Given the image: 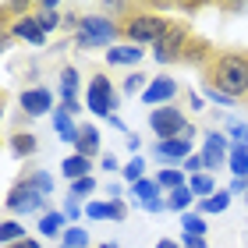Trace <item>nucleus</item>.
I'll list each match as a JSON object with an SVG mask.
<instances>
[{
	"label": "nucleus",
	"mask_w": 248,
	"mask_h": 248,
	"mask_svg": "<svg viewBox=\"0 0 248 248\" xmlns=\"http://www.w3.org/2000/svg\"><path fill=\"white\" fill-rule=\"evenodd\" d=\"M206 82H209V89H217V93L231 96V99L248 96V57L245 53H217V57H209Z\"/></svg>",
	"instance_id": "nucleus-1"
},
{
	"label": "nucleus",
	"mask_w": 248,
	"mask_h": 248,
	"mask_svg": "<svg viewBox=\"0 0 248 248\" xmlns=\"http://www.w3.org/2000/svg\"><path fill=\"white\" fill-rule=\"evenodd\" d=\"M170 25L174 21H167L160 15H131L121 32L131 39V46H142V43H160L167 32H170Z\"/></svg>",
	"instance_id": "nucleus-2"
},
{
	"label": "nucleus",
	"mask_w": 248,
	"mask_h": 248,
	"mask_svg": "<svg viewBox=\"0 0 248 248\" xmlns=\"http://www.w3.org/2000/svg\"><path fill=\"white\" fill-rule=\"evenodd\" d=\"M85 103H89V110L99 114V117H114V110L121 107V96H117V89L110 85L107 75H93L89 93H85Z\"/></svg>",
	"instance_id": "nucleus-3"
},
{
	"label": "nucleus",
	"mask_w": 248,
	"mask_h": 248,
	"mask_svg": "<svg viewBox=\"0 0 248 248\" xmlns=\"http://www.w3.org/2000/svg\"><path fill=\"white\" fill-rule=\"evenodd\" d=\"M117 36V25L110 18H99V15H93V18H82L78 21V46L82 50H93V46H107L110 39Z\"/></svg>",
	"instance_id": "nucleus-4"
},
{
	"label": "nucleus",
	"mask_w": 248,
	"mask_h": 248,
	"mask_svg": "<svg viewBox=\"0 0 248 248\" xmlns=\"http://www.w3.org/2000/svg\"><path fill=\"white\" fill-rule=\"evenodd\" d=\"M149 128L167 142V139H181L185 128H188V121H185V114L177 107H156L149 114Z\"/></svg>",
	"instance_id": "nucleus-5"
},
{
	"label": "nucleus",
	"mask_w": 248,
	"mask_h": 248,
	"mask_svg": "<svg viewBox=\"0 0 248 248\" xmlns=\"http://www.w3.org/2000/svg\"><path fill=\"white\" fill-rule=\"evenodd\" d=\"M4 202H7L11 213H39V209H46V195H43L39 188H32L29 181H18L7 191Z\"/></svg>",
	"instance_id": "nucleus-6"
},
{
	"label": "nucleus",
	"mask_w": 248,
	"mask_h": 248,
	"mask_svg": "<svg viewBox=\"0 0 248 248\" xmlns=\"http://www.w3.org/2000/svg\"><path fill=\"white\" fill-rule=\"evenodd\" d=\"M188 39H191V36H188V29L174 21V25H170V32H167V36H163L160 43H156V53H153V57L160 61V64L181 61V57H185V46H188Z\"/></svg>",
	"instance_id": "nucleus-7"
},
{
	"label": "nucleus",
	"mask_w": 248,
	"mask_h": 248,
	"mask_svg": "<svg viewBox=\"0 0 248 248\" xmlns=\"http://www.w3.org/2000/svg\"><path fill=\"white\" fill-rule=\"evenodd\" d=\"M177 89H181V85H177L174 78L160 75V78H153V82H149V89L142 93V99H145L149 107H170V99L177 96Z\"/></svg>",
	"instance_id": "nucleus-8"
},
{
	"label": "nucleus",
	"mask_w": 248,
	"mask_h": 248,
	"mask_svg": "<svg viewBox=\"0 0 248 248\" xmlns=\"http://www.w3.org/2000/svg\"><path fill=\"white\" fill-rule=\"evenodd\" d=\"M227 156H231L227 139H223L220 131H209L206 135V149H202V163H206V170H220Z\"/></svg>",
	"instance_id": "nucleus-9"
},
{
	"label": "nucleus",
	"mask_w": 248,
	"mask_h": 248,
	"mask_svg": "<svg viewBox=\"0 0 248 248\" xmlns=\"http://www.w3.org/2000/svg\"><path fill=\"white\" fill-rule=\"evenodd\" d=\"M21 110H25V114H32V117H39V114H46V110H57V107H53L50 89L36 85V89H25V93H21Z\"/></svg>",
	"instance_id": "nucleus-10"
},
{
	"label": "nucleus",
	"mask_w": 248,
	"mask_h": 248,
	"mask_svg": "<svg viewBox=\"0 0 248 248\" xmlns=\"http://www.w3.org/2000/svg\"><path fill=\"white\" fill-rule=\"evenodd\" d=\"M15 36H18V39H25V43H36V46H39V43L46 39V32H43V25L36 21V15H21V18L15 21Z\"/></svg>",
	"instance_id": "nucleus-11"
},
{
	"label": "nucleus",
	"mask_w": 248,
	"mask_h": 248,
	"mask_svg": "<svg viewBox=\"0 0 248 248\" xmlns=\"http://www.w3.org/2000/svg\"><path fill=\"white\" fill-rule=\"evenodd\" d=\"M156 156L160 160H188L191 156V142L188 139H167V142H156Z\"/></svg>",
	"instance_id": "nucleus-12"
},
{
	"label": "nucleus",
	"mask_w": 248,
	"mask_h": 248,
	"mask_svg": "<svg viewBox=\"0 0 248 248\" xmlns=\"http://www.w3.org/2000/svg\"><path fill=\"white\" fill-rule=\"evenodd\" d=\"M53 131L61 135V142H78V135H82V128H75V124H71V114H67L64 107L53 110Z\"/></svg>",
	"instance_id": "nucleus-13"
},
{
	"label": "nucleus",
	"mask_w": 248,
	"mask_h": 248,
	"mask_svg": "<svg viewBox=\"0 0 248 248\" xmlns=\"http://www.w3.org/2000/svg\"><path fill=\"white\" fill-rule=\"evenodd\" d=\"M64 223H67V217H64V213H57V209H46V213L39 217V234H43V238H57V234L64 238Z\"/></svg>",
	"instance_id": "nucleus-14"
},
{
	"label": "nucleus",
	"mask_w": 248,
	"mask_h": 248,
	"mask_svg": "<svg viewBox=\"0 0 248 248\" xmlns=\"http://www.w3.org/2000/svg\"><path fill=\"white\" fill-rule=\"evenodd\" d=\"M61 170H64V177H71V181H82V177H93L89 170H93V160H85V156H67V160L61 163Z\"/></svg>",
	"instance_id": "nucleus-15"
},
{
	"label": "nucleus",
	"mask_w": 248,
	"mask_h": 248,
	"mask_svg": "<svg viewBox=\"0 0 248 248\" xmlns=\"http://www.w3.org/2000/svg\"><path fill=\"white\" fill-rule=\"evenodd\" d=\"M78 156H85V160H93V156L99 153V131L93 128V124H82V135H78Z\"/></svg>",
	"instance_id": "nucleus-16"
},
{
	"label": "nucleus",
	"mask_w": 248,
	"mask_h": 248,
	"mask_svg": "<svg viewBox=\"0 0 248 248\" xmlns=\"http://www.w3.org/2000/svg\"><path fill=\"white\" fill-rule=\"evenodd\" d=\"M32 15H36V21L43 25V32H53L61 25V15H57V7H53V0H46V4H32Z\"/></svg>",
	"instance_id": "nucleus-17"
},
{
	"label": "nucleus",
	"mask_w": 248,
	"mask_h": 248,
	"mask_svg": "<svg viewBox=\"0 0 248 248\" xmlns=\"http://www.w3.org/2000/svg\"><path fill=\"white\" fill-rule=\"evenodd\" d=\"M107 61L110 64H139L142 61V46H110Z\"/></svg>",
	"instance_id": "nucleus-18"
},
{
	"label": "nucleus",
	"mask_w": 248,
	"mask_h": 248,
	"mask_svg": "<svg viewBox=\"0 0 248 248\" xmlns=\"http://www.w3.org/2000/svg\"><path fill=\"white\" fill-rule=\"evenodd\" d=\"M227 163H231V170L238 174V177H248V145H245V142L231 145V156H227Z\"/></svg>",
	"instance_id": "nucleus-19"
},
{
	"label": "nucleus",
	"mask_w": 248,
	"mask_h": 248,
	"mask_svg": "<svg viewBox=\"0 0 248 248\" xmlns=\"http://www.w3.org/2000/svg\"><path fill=\"white\" fill-rule=\"evenodd\" d=\"M131 195H135V202H153V199H160V185L156 181H149V177H142V181H135L131 185Z\"/></svg>",
	"instance_id": "nucleus-20"
},
{
	"label": "nucleus",
	"mask_w": 248,
	"mask_h": 248,
	"mask_svg": "<svg viewBox=\"0 0 248 248\" xmlns=\"http://www.w3.org/2000/svg\"><path fill=\"white\" fill-rule=\"evenodd\" d=\"M191 199H195V195H191L188 185H185V188H174V191H167V209H177V213L185 217L188 206H191Z\"/></svg>",
	"instance_id": "nucleus-21"
},
{
	"label": "nucleus",
	"mask_w": 248,
	"mask_h": 248,
	"mask_svg": "<svg viewBox=\"0 0 248 248\" xmlns=\"http://www.w3.org/2000/svg\"><path fill=\"white\" fill-rule=\"evenodd\" d=\"M227 206H231V191L223 188V191H217V195L202 199V202H199V213H223Z\"/></svg>",
	"instance_id": "nucleus-22"
},
{
	"label": "nucleus",
	"mask_w": 248,
	"mask_h": 248,
	"mask_svg": "<svg viewBox=\"0 0 248 248\" xmlns=\"http://www.w3.org/2000/svg\"><path fill=\"white\" fill-rule=\"evenodd\" d=\"M188 188H191V195H217V185H213L209 174H191Z\"/></svg>",
	"instance_id": "nucleus-23"
},
{
	"label": "nucleus",
	"mask_w": 248,
	"mask_h": 248,
	"mask_svg": "<svg viewBox=\"0 0 248 248\" xmlns=\"http://www.w3.org/2000/svg\"><path fill=\"white\" fill-rule=\"evenodd\" d=\"M21 238H25V227H21L18 220H4V227H0V241H4V248L21 241Z\"/></svg>",
	"instance_id": "nucleus-24"
},
{
	"label": "nucleus",
	"mask_w": 248,
	"mask_h": 248,
	"mask_svg": "<svg viewBox=\"0 0 248 248\" xmlns=\"http://www.w3.org/2000/svg\"><path fill=\"white\" fill-rule=\"evenodd\" d=\"M181 223H185V234H191V238H206V220H202L199 213H185Z\"/></svg>",
	"instance_id": "nucleus-25"
},
{
	"label": "nucleus",
	"mask_w": 248,
	"mask_h": 248,
	"mask_svg": "<svg viewBox=\"0 0 248 248\" xmlns=\"http://www.w3.org/2000/svg\"><path fill=\"white\" fill-rule=\"evenodd\" d=\"M21 181H29L32 188H39L43 195H53V177L43 174V170H36V174H21Z\"/></svg>",
	"instance_id": "nucleus-26"
},
{
	"label": "nucleus",
	"mask_w": 248,
	"mask_h": 248,
	"mask_svg": "<svg viewBox=\"0 0 248 248\" xmlns=\"http://www.w3.org/2000/svg\"><path fill=\"white\" fill-rule=\"evenodd\" d=\"M156 185L160 188H167V191H174V188H185V177H181V170H160V177H156Z\"/></svg>",
	"instance_id": "nucleus-27"
},
{
	"label": "nucleus",
	"mask_w": 248,
	"mask_h": 248,
	"mask_svg": "<svg viewBox=\"0 0 248 248\" xmlns=\"http://www.w3.org/2000/svg\"><path fill=\"white\" fill-rule=\"evenodd\" d=\"M11 149H15L18 156H29V153H36V135H15V139H11Z\"/></svg>",
	"instance_id": "nucleus-28"
},
{
	"label": "nucleus",
	"mask_w": 248,
	"mask_h": 248,
	"mask_svg": "<svg viewBox=\"0 0 248 248\" xmlns=\"http://www.w3.org/2000/svg\"><path fill=\"white\" fill-rule=\"evenodd\" d=\"M64 248H89V234L82 227H67L64 231Z\"/></svg>",
	"instance_id": "nucleus-29"
},
{
	"label": "nucleus",
	"mask_w": 248,
	"mask_h": 248,
	"mask_svg": "<svg viewBox=\"0 0 248 248\" xmlns=\"http://www.w3.org/2000/svg\"><path fill=\"white\" fill-rule=\"evenodd\" d=\"M124 177H128L131 185H135V181H142V177H145V160H142V156H135V160H131L128 167H124Z\"/></svg>",
	"instance_id": "nucleus-30"
},
{
	"label": "nucleus",
	"mask_w": 248,
	"mask_h": 248,
	"mask_svg": "<svg viewBox=\"0 0 248 248\" xmlns=\"http://www.w3.org/2000/svg\"><path fill=\"white\" fill-rule=\"evenodd\" d=\"M93 191H96V181H93V177H82V181H71V199L93 195Z\"/></svg>",
	"instance_id": "nucleus-31"
},
{
	"label": "nucleus",
	"mask_w": 248,
	"mask_h": 248,
	"mask_svg": "<svg viewBox=\"0 0 248 248\" xmlns=\"http://www.w3.org/2000/svg\"><path fill=\"white\" fill-rule=\"evenodd\" d=\"M142 82H153V78H145L142 71H139V75H128V78H124V96H135V93L142 89Z\"/></svg>",
	"instance_id": "nucleus-32"
},
{
	"label": "nucleus",
	"mask_w": 248,
	"mask_h": 248,
	"mask_svg": "<svg viewBox=\"0 0 248 248\" xmlns=\"http://www.w3.org/2000/svg\"><path fill=\"white\" fill-rule=\"evenodd\" d=\"M85 213H89V220H107L110 217V202H89Z\"/></svg>",
	"instance_id": "nucleus-33"
},
{
	"label": "nucleus",
	"mask_w": 248,
	"mask_h": 248,
	"mask_svg": "<svg viewBox=\"0 0 248 248\" xmlns=\"http://www.w3.org/2000/svg\"><path fill=\"white\" fill-rule=\"evenodd\" d=\"M124 217H128L124 202H121V199H110V220H124Z\"/></svg>",
	"instance_id": "nucleus-34"
},
{
	"label": "nucleus",
	"mask_w": 248,
	"mask_h": 248,
	"mask_svg": "<svg viewBox=\"0 0 248 248\" xmlns=\"http://www.w3.org/2000/svg\"><path fill=\"white\" fill-rule=\"evenodd\" d=\"M199 167H206V163H202V153H191L188 160H185V170H191V174H199Z\"/></svg>",
	"instance_id": "nucleus-35"
},
{
	"label": "nucleus",
	"mask_w": 248,
	"mask_h": 248,
	"mask_svg": "<svg viewBox=\"0 0 248 248\" xmlns=\"http://www.w3.org/2000/svg\"><path fill=\"white\" fill-rule=\"evenodd\" d=\"M227 191H231V195H248V181H245V177H234Z\"/></svg>",
	"instance_id": "nucleus-36"
},
{
	"label": "nucleus",
	"mask_w": 248,
	"mask_h": 248,
	"mask_svg": "<svg viewBox=\"0 0 248 248\" xmlns=\"http://www.w3.org/2000/svg\"><path fill=\"white\" fill-rule=\"evenodd\" d=\"M78 213H82V209H78V199H71V202L64 206V217H67V220H78Z\"/></svg>",
	"instance_id": "nucleus-37"
},
{
	"label": "nucleus",
	"mask_w": 248,
	"mask_h": 248,
	"mask_svg": "<svg viewBox=\"0 0 248 248\" xmlns=\"http://www.w3.org/2000/svg\"><path fill=\"white\" fill-rule=\"evenodd\" d=\"M185 248H206V238H191V234H185Z\"/></svg>",
	"instance_id": "nucleus-38"
},
{
	"label": "nucleus",
	"mask_w": 248,
	"mask_h": 248,
	"mask_svg": "<svg viewBox=\"0 0 248 248\" xmlns=\"http://www.w3.org/2000/svg\"><path fill=\"white\" fill-rule=\"evenodd\" d=\"M7 248H39V241H36V238H21V241H15V245H7Z\"/></svg>",
	"instance_id": "nucleus-39"
},
{
	"label": "nucleus",
	"mask_w": 248,
	"mask_h": 248,
	"mask_svg": "<svg viewBox=\"0 0 248 248\" xmlns=\"http://www.w3.org/2000/svg\"><path fill=\"white\" fill-rule=\"evenodd\" d=\"M206 96H209V99H217V103H234L231 96H223V93H217V89H206Z\"/></svg>",
	"instance_id": "nucleus-40"
},
{
	"label": "nucleus",
	"mask_w": 248,
	"mask_h": 248,
	"mask_svg": "<svg viewBox=\"0 0 248 248\" xmlns=\"http://www.w3.org/2000/svg\"><path fill=\"white\" fill-rule=\"evenodd\" d=\"M103 170H117V156H114V153L103 156Z\"/></svg>",
	"instance_id": "nucleus-41"
},
{
	"label": "nucleus",
	"mask_w": 248,
	"mask_h": 248,
	"mask_svg": "<svg viewBox=\"0 0 248 248\" xmlns=\"http://www.w3.org/2000/svg\"><path fill=\"white\" fill-rule=\"evenodd\" d=\"M139 145H142V139L131 131V135H128V149H135V153H139Z\"/></svg>",
	"instance_id": "nucleus-42"
},
{
	"label": "nucleus",
	"mask_w": 248,
	"mask_h": 248,
	"mask_svg": "<svg viewBox=\"0 0 248 248\" xmlns=\"http://www.w3.org/2000/svg\"><path fill=\"white\" fill-rule=\"evenodd\" d=\"M156 248H181V245L170 241V238H163V241H156Z\"/></svg>",
	"instance_id": "nucleus-43"
},
{
	"label": "nucleus",
	"mask_w": 248,
	"mask_h": 248,
	"mask_svg": "<svg viewBox=\"0 0 248 248\" xmlns=\"http://www.w3.org/2000/svg\"><path fill=\"white\" fill-rule=\"evenodd\" d=\"M96 248H121V245H114V241H107V245H96Z\"/></svg>",
	"instance_id": "nucleus-44"
},
{
	"label": "nucleus",
	"mask_w": 248,
	"mask_h": 248,
	"mask_svg": "<svg viewBox=\"0 0 248 248\" xmlns=\"http://www.w3.org/2000/svg\"><path fill=\"white\" fill-rule=\"evenodd\" d=\"M245 202H248V195H245Z\"/></svg>",
	"instance_id": "nucleus-45"
},
{
	"label": "nucleus",
	"mask_w": 248,
	"mask_h": 248,
	"mask_svg": "<svg viewBox=\"0 0 248 248\" xmlns=\"http://www.w3.org/2000/svg\"><path fill=\"white\" fill-rule=\"evenodd\" d=\"M245 181H248V177H245Z\"/></svg>",
	"instance_id": "nucleus-46"
},
{
	"label": "nucleus",
	"mask_w": 248,
	"mask_h": 248,
	"mask_svg": "<svg viewBox=\"0 0 248 248\" xmlns=\"http://www.w3.org/2000/svg\"><path fill=\"white\" fill-rule=\"evenodd\" d=\"M245 128H248V124H245Z\"/></svg>",
	"instance_id": "nucleus-47"
}]
</instances>
